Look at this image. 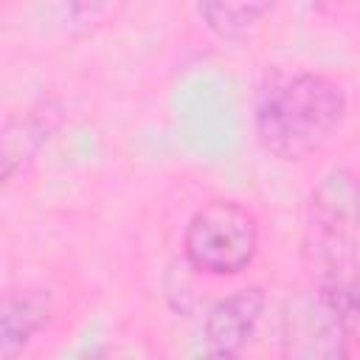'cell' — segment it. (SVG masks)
Segmentation results:
<instances>
[{
	"mask_svg": "<svg viewBox=\"0 0 360 360\" xmlns=\"http://www.w3.org/2000/svg\"><path fill=\"white\" fill-rule=\"evenodd\" d=\"M127 0H51L56 20L68 31H96L118 17Z\"/></svg>",
	"mask_w": 360,
	"mask_h": 360,
	"instance_id": "30bf717a",
	"label": "cell"
},
{
	"mask_svg": "<svg viewBox=\"0 0 360 360\" xmlns=\"http://www.w3.org/2000/svg\"><path fill=\"white\" fill-rule=\"evenodd\" d=\"M281 354L304 357V360H338L352 357L346 332L326 304V298L315 292H295L287 298L281 309Z\"/></svg>",
	"mask_w": 360,
	"mask_h": 360,
	"instance_id": "277c9868",
	"label": "cell"
},
{
	"mask_svg": "<svg viewBox=\"0 0 360 360\" xmlns=\"http://www.w3.org/2000/svg\"><path fill=\"white\" fill-rule=\"evenodd\" d=\"M309 205L318 231L352 239V233L360 231V177L346 166L329 169L315 183Z\"/></svg>",
	"mask_w": 360,
	"mask_h": 360,
	"instance_id": "8992f818",
	"label": "cell"
},
{
	"mask_svg": "<svg viewBox=\"0 0 360 360\" xmlns=\"http://www.w3.org/2000/svg\"><path fill=\"white\" fill-rule=\"evenodd\" d=\"M53 127H56V115L51 112V107L31 110V112L17 115L6 124L3 143H0V177H3V183H11L14 174L34 160V155L51 138Z\"/></svg>",
	"mask_w": 360,
	"mask_h": 360,
	"instance_id": "ba28073f",
	"label": "cell"
},
{
	"mask_svg": "<svg viewBox=\"0 0 360 360\" xmlns=\"http://www.w3.org/2000/svg\"><path fill=\"white\" fill-rule=\"evenodd\" d=\"M267 309V295L262 287H245L219 298L202 323V349L211 357H236L253 340L262 315Z\"/></svg>",
	"mask_w": 360,
	"mask_h": 360,
	"instance_id": "5b68a950",
	"label": "cell"
},
{
	"mask_svg": "<svg viewBox=\"0 0 360 360\" xmlns=\"http://www.w3.org/2000/svg\"><path fill=\"white\" fill-rule=\"evenodd\" d=\"M276 8V0H197L205 28L225 42H245Z\"/></svg>",
	"mask_w": 360,
	"mask_h": 360,
	"instance_id": "9c48e42d",
	"label": "cell"
},
{
	"mask_svg": "<svg viewBox=\"0 0 360 360\" xmlns=\"http://www.w3.org/2000/svg\"><path fill=\"white\" fill-rule=\"evenodd\" d=\"M51 301L37 290H8L0 307V354L3 360L17 357L34 335L48 323Z\"/></svg>",
	"mask_w": 360,
	"mask_h": 360,
	"instance_id": "52a82bcc",
	"label": "cell"
},
{
	"mask_svg": "<svg viewBox=\"0 0 360 360\" xmlns=\"http://www.w3.org/2000/svg\"><path fill=\"white\" fill-rule=\"evenodd\" d=\"M315 290L335 309L349 354H360V262L354 256L352 239L329 231H318L315 248Z\"/></svg>",
	"mask_w": 360,
	"mask_h": 360,
	"instance_id": "3957f363",
	"label": "cell"
},
{
	"mask_svg": "<svg viewBox=\"0 0 360 360\" xmlns=\"http://www.w3.org/2000/svg\"><path fill=\"white\" fill-rule=\"evenodd\" d=\"M183 253L205 276H239L259 253V219L236 200H208L191 214L183 231Z\"/></svg>",
	"mask_w": 360,
	"mask_h": 360,
	"instance_id": "7a4b0ae2",
	"label": "cell"
},
{
	"mask_svg": "<svg viewBox=\"0 0 360 360\" xmlns=\"http://www.w3.org/2000/svg\"><path fill=\"white\" fill-rule=\"evenodd\" d=\"M349 115L346 90L315 70L273 76L256 98L253 127L262 149L298 163L332 143Z\"/></svg>",
	"mask_w": 360,
	"mask_h": 360,
	"instance_id": "6da1fadb",
	"label": "cell"
}]
</instances>
